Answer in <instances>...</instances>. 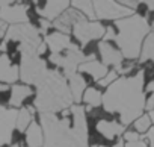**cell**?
Instances as JSON below:
<instances>
[{"label":"cell","mask_w":154,"mask_h":147,"mask_svg":"<svg viewBox=\"0 0 154 147\" xmlns=\"http://www.w3.org/2000/svg\"><path fill=\"white\" fill-rule=\"evenodd\" d=\"M6 29H8V24H5L2 20H0V40H3V38H5Z\"/></svg>","instance_id":"f1b7e54d"},{"label":"cell","mask_w":154,"mask_h":147,"mask_svg":"<svg viewBox=\"0 0 154 147\" xmlns=\"http://www.w3.org/2000/svg\"><path fill=\"white\" fill-rule=\"evenodd\" d=\"M44 144V133L36 120H33L29 127L24 130V145L26 147H42Z\"/></svg>","instance_id":"ac0fdd59"},{"label":"cell","mask_w":154,"mask_h":147,"mask_svg":"<svg viewBox=\"0 0 154 147\" xmlns=\"http://www.w3.org/2000/svg\"><path fill=\"white\" fill-rule=\"evenodd\" d=\"M140 139H148L149 141V147H154V127H149L146 133L140 135Z\"/></svg>","instance_id":"484cf974"},{"label":"cell","mask_w":154,"mask_h":147,"mask_svg":"<svg viewBox=\"0 0 154 147\" xmlns=\"http://www.w3.org/2000/svg\"><path fill=\"white\" fill-rule=\"evenodd\" d=\"M44 43H45L50 55H60L65 50H68V49H71V47L75 46L71 41V37L69 35L60 34V32H57L54 29L44 37Z\"/></svg>","instance_id":"5bb4252c"},{"label":"cell","mask_w":154,"mask_h":147,"mask_svg":"<svg viewBox=\"0 0 154 147\" xmlns=\"http://www.w3.org/2000/svg\"><path fill=\"white\" fill-rule=\"evenodd\" d=\"M18 73H20V82L21 84H26V85H30L35 88L47 76L48 70H47L45 61L35 55V56L21 58Z\"/></svg>","instance_id":"8992f818"},{"label":"cell","mask_w":154,"mask_h":147,"mask_svg":"<svg viewBox=\"0 0 154 147\" xmlns=\"http://www.w3.org/2000/svg\"><path fill=\"white\" fill-rule=\"evenodd\" d=\"M30 2H8L0 0V20L8 26L27 23V6Z\"/></svg>","instance_id":"ba28073f"},{"label":"cell","mask_w":154,"mask_h":147,"mask_svg":"<svg viewBox=\"0 0 154 147\" xmlns=\"http://www.w3.org/2000/svg\"><path fill=\"white\" fill-rule=\"evenodd\" d=\"M17 82H20L18 67L11 62L6 53H0V84L11 87Z\"/></svg>","instance_id":"9a60e30c"},{"label":"cell","mask_w":154,"mask_h":147,"mask_svg":"<svg viewBox=\"0 0 154 147\" xmlns=\"http://www.w3.org/2000/svg\"><path fill=\"white\" fill-rule=\"evenodd\" d=\"M143 93H154V82H149L146 87H143Z\"/></svg>","instance_id":"f546056e"},{"label":"cell","mask_w":154,"mask_h":147,"mask_svg":"<svg viewBox=\"0 0 154 147\" xmlns=\"http://www.w3.org/2000/svg\"><path fill=\"white\" fill-rule=\"evenodd\" d=\"M66 84H68V90H69V94L72 97V102L74 105H80L82 103V96L88 87L86 81L83 79V76L80 73H75V75L69 76L66 79Z\"/></svg>","instance_id":"e0dca14e"},{"label":"cell","mask_w":154,"mask_h":147,"mask_svg":"<svg viewBox=\"0 0 154 147\" xmlns=\"http://www.w3.org/2000/svg\"><path fill=\"white\" fill-rule=\"evenodd\" d=\"M151 29H152V32H154V21H152V24H151Z\"/></svg>","instance_id":"e575fe53"},{"label":"cell","mask_w":154,"mask_h":147,"mask_svg":"<svg viewBox=\"0 0 154 147\" xmlns=\"http://www.w3.org/2000/svg\"><path fill=\"white\" fill-rule=\"evenodd\" d=\"M69 6L72 9H75L80 15H83L86 20L97 21L95 12H94V6H92L91 0H72V2H69Z\"/></svg>","instance_id":"ffe728a7"},{"label":"cell","mask_w":154,"mask_h":147,"mask_svg":"<svg viewBox=\"0 0 154 147\" xmlns=\"http://www.w3.org/2000/svg\"><path fill=\"white\" fill-rule=\"evenodd\" d=\"M89 147H95V145H89ZM113 147H124V141H122V139H118Z\"/></svg>","instance_id":"1f68e13d"},{"label":"cell","mask_w":154,"mask_h":147,"mask_svg":"<svg viewBox=\"0 0 154 147\" xmlns=\"http://www.w3.org/2000/svg\"><path fill=\"white\" fill-rule=\"evenodd\" d=\"M92 6H94L95 18L100 23H104L106 20L115 23L121 18H125L134 14V11L122 6L119 2H115V0H94Z\"/></svg>","instance_id":"52a82bcc"},{"label":"cell","mask_w":154,"mask_h":147,"mask_svg":"<svg viewBox=\"0 0 154 147\" xmlns=\"http://www.w3.org/2000/svg\"><path fill=\"white\" fill-rule=\"evenodd\" d=\"M35 9L41 18H44L48 23H53L57 17H60L68 8V0H47V2H33Z\"/></svg>","instance_id":"30bf717a"},{"label":"cell","mask_w":154,"mask_h":147,"mask_svg":"<svg viewBox=\"0 0 154 147\" xmlns=\"http://www.w3.org/2000/svg\"><path fill=\"white\" fill-rule=\"evenodd\" d=\"M106 32V26L100 21H89L86 18H80L77 21L72 29H71V41L77 46V47H83L89 43H97L101 41V38L104 37Z\"/></svg>","instance_id":"5b68a950"},{"label":"cell","mask_w":154,"mask_h":147,"mask_svg":"<svg viewBox=\"0 0 154 147\" xmlns=\"http://www.w3.org/2000/svg\"><path fill=\"white\" fill-rule=\"evenodd\" d=\"M80 18H85V17L80 15L75 9H72V8L69 6L60 17H57V18L51 23V26H53L54 30H57V32H60V34H65V35H69L72 26L79 21Z\"/></svg>","instance_id":"2e32d148"},{"label":"cell","mask_w":154,"mask_h":147,"mask_svg":"<svg viewBox=\"0 0 154 147\" xmlns=\"http://www.w3.org/2000/svg\"><path fill=\"white\" fill-rule=\"evenodd\" d=\"M148 117H149V120H151V123H154V109L148 114Z\"/></svg>","instance_id":"836d02e7"},{"label":"cell","mask_w":154,"mask_h":147,"mask_svg":"<svg viewBox=\"0 0 154 147\" xmlns=\"http://www.w3.org/2000/svg\"><path fill=\"white\" fill-rule=\"evenodd\" d=\"M9 93H11L9 108H14V109L27 108L33 114H38L35 109V88L33 87L17 82V84L11 85Z\"/></svg>","instance_id":"9c48e42d"},{"label":"cell","mask_w":154,"mask_h":147,"mask_svg":"<svg viewBox=\"0 0 154 147\" xmlns=\"http://www.w3.org/2000/svg\"><path fill=\"white\" fill-rule=\"evenodd\" d=\"M124 147H148L145 141H136V142H124Z\"/></svg>","instance_id":"83f0119b"},{"label":"cell","mask_w":154,"mask_h":147,"mask_svg":"<svg viewBox=\"0 0 154 147\" xmlns=\"http://www.w3.org/2000/svg\"><path fill=\"white\" fill-rule=\"evenodd\" d=\"M109 68L106 65H103L98 59H91V61H85L79 65L77 73H80L83 76V79L86 81V84L89 85L91 82H98L101 81L106 75H107Z\"/></svg>","instance_id":"4fadbf2b"},{"label":"cell","mask_w":154,"mask_h":147,"mask_svg":"<svg viewBox=\"0 0 154 147\" xmlns=\"http://www.w3.org/2000/svg\"><path fill=\"white\" fill-rule=\"evenodd\" d=\"M142 5L148 6L149 11H154V0H149V2H142Z\"/></svg>","instance_id":"4dcf8cb0"},{"label":"cell","mask_w":154,"mask_h":147,"mask_svg":"<svg viewBox=\"0 0 154 147\" xmlns=\"http://www.w3.org/2000/svg\"><path fill=\"white\" fill-rule=\"evenodd\" d=\"M149 59L154 62V32H149L142 43V49L139 53V64H143Z\"/></svg>","instance_id":"44dd1931"},{"label":"cell","mask_w":154,"mask_h":147,"mask_svg":"<svg viewBox=\"0 0 154 147\" xmlns=\"http://www.w3.org/2000/svg\"><path fill=\"white\" fill-rule=\"evenodd\" d=\"M118 78H119V76H118V73H116L113 68H109L107 75H106L101 81H98L95 87H97V88H100V90H106V88H107V87H110V85L118 79Z\"/></svg>","instance_id":"cb8c5ba5"},{"label":"cell","mask_w":154,"mask_h":147,"mask_svg":"<svg viewBox=\"0 0 154 147\" xmlns=\"http://www.w3.org/2000/svg\"><path fill=\"white\" fill-rule=\"evenodd\" d=\"M122 139L125 142H136V141H140V135L134 130H125L122 133Z\"/></svg>","instance_id":"d4e9b609"},{"label":"cell","mask_w":154,"mask_h":147,"mask_svg":"<svg viewBox=\"0 0 154 147\" xmlns=\"http://www.w3.org/2000/svg\"><path fill=\"white\" fill-rule=\"evenodd\" d=\"M44 133L42 147H77L69 127V108L59 114H36Z\"/></svg>","instance_id":"277c9868"},{"label":"cell","mask_w":154,"mask_h":147,"mask_svg":"<svg viewBox=\"0 0 154 147\" xmlns=\"http://www.w3.org/2000/svg\"><path fill=\"white\" fill-rule=\"evenodd\" d=\"M133 127H134V132H137L139 135H143L148 132V129L151 127V120L148 117V114H142L139 118H136L133 123Z\"/></svg>","instance_id":"603a6c76"},{"label":"cell","mask_w":154,"mask_h":147,"mask_svg":"<svg viewBox=\"0 0 154 147\" xmlns=\"http://www.w3.org/2000/svg\"><path fill=\"white\" fill-rule=\"evenodd\" d=\"M35 117H36V114H33L30 109H27V108H21V109H18V114H17V121H15V129L18 130V132H23L24 133V130L29 127V124L35 120Z\"/></svg>","instance_id":"7402d4cb"},{"label":"cell","mask_w":154,"mask_h":147,"mask_svg":"<svg viewBox=\"0 0 154 147\" xmlns=\"http://www.w3.org/2000/svg\"><path fill=\"white\" fill-rule=\"evenodd\" d=\"M97 52H98V55H97L98 61H100L103 65H106L107 68L112 67V68L115 70V68H118V67L122 64V61H124L121 52L118 50V47H116L113 43L98 41Z\"/></svg>","instance_id":"7c38bea8"},{"label":"cell","mask_w":154,"mask_h":147,"mask_svg":"<svg viewBox=\"0 0 154 147\" xmlns=\"http://www.w3.org/2000/svg\"><path fill=\"white\" fill-rule=\"evenodd\" d=\"M113 27L116 30L113 44L118 47L122 58L127 61L137 59L142 49V43L149 34V23L146 17L134 12L130 17L115 21Z\"/></svg>","instance_id":"3957f363"},{"label":"cell","mask_w":154,"mask_h":147,"mask_svg":"<svg viewBox=\"0 0 154 147\" xmlns=\"http://www.w3.org/2000/svg\"><path fill=\"white\" fill-rule=\"evenodd\" d=\"M145 109H146L148 112H151V111L154 109V93H151V96L145 100Z\"/></svg>","instance_id":"4316f807"},{"label":"cell","mask_w":154,"mask_h":147,"mask_svg":"<svg viewBox=\"0 0 154 147\" xmlns=\"http://www.w3.org/2000/svg\"><path fill=\"white\" fill-rule=\"evenodd\" d=\"M143 70H139L130 76H119L110 87L103 91L101 108L107 114L116 115L118 121L127 127L145 111L146 96L143 93Z\"/></svg>","instance_id":"6da1fadb"},{"label":"cell","mask_w":154,"mask_h":147,"mask_svg":"<svg viewBox=\"0 0 154 147\" xmlns=\"http://www.w3.org/2000/svg\"><path fill=\"white\" fill-rule=\"evenodd\" d=\"M101 102H103V91L95 85H88L82 96V105L86 109H94V108H100Z\"/></svg>","instance_id":"d6986e66"},{"label":"cell","mask_w":154,"mask_h":147,"mask_svg":"<svg viewBox=\"0 0 154 147\" xmlns=\"http://www.w3.org/2000/svg\"><path fill=\"white\" fill-rule=\"evenodd\" d=\"M9 90V85H5V84H0V93H3V91H8Z\"/></svg>","instance_id":"d6a6232c"},{"label":"cell","mask_w":154,"mask_h":147,"mask_svg":"<svg viewBox=\"0 0 154 147\" xmlns=\"http://www.w3.org/2000/svg\"><path fill=\"white\" fill-rule=\"evenodd\" d=\"M18 109L9 106H0V145L11 142V136L15 130Z\"/></svg>","instance_id":"8fae6325"},{"label":"cell","mask_w":154,"mask_h":147,"mask_svg":"<svg viewBox=\"0 0 154 147\" xmlns=\"http://www.w3.org/2000/svg\"><path fill=\"white\" fill-rule=\"evenodd\" d=\"M74 105L68 90L66 79L59 70L47 73V76L35 87V109L38 114H59Z\"/></svg>","instance_id":"7a4b0ae2"}]
</instances>
